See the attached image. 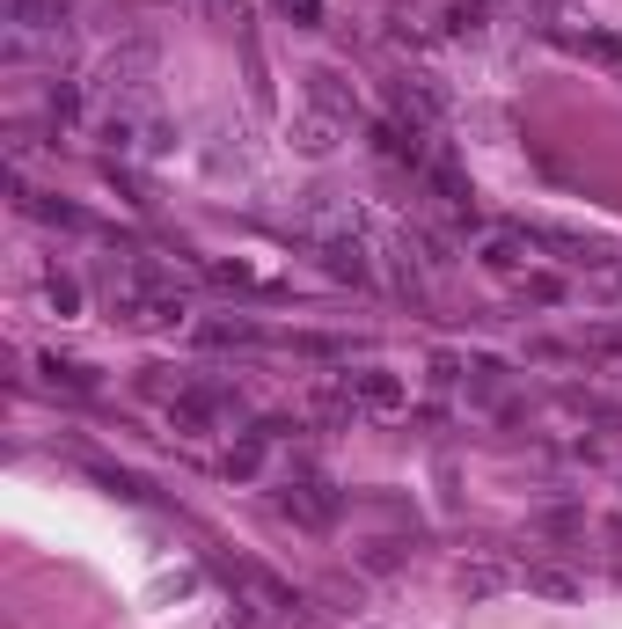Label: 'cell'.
Masks as SVG:
<instances>
[{
  "label": "cell",
  "instance_id": "52a82bcc",
  "mask_svg": "<svg viewBox=\"0 0 622 629\" xmlns=\"http://www.w3.org/2000/svg\"><path fill=\"white\" fill-rule=\"evenodd\" d=\"M44 300H52L59 315H74L81 308V286H74V278H44Z\"/></svg>",
  "mask_w": 622,
  "mask_h": 629
},
{
  "label": "cell",
  "instance_id": "8992f818",
  "mask_svg": "<svg viewBox=\"0 0 622 629\" xmlns=\"http://www.w3.org/2000/svg\"><path fill=\"white\" fill-rule=\"evenodd\" d=\"M44 110H52V125H74V118H81V88H52Z\"/></svg>",
  "mask_w": 622,
  "mask_h": 629
},
{
  "label": "cell",
  "instance_id": "3957f363",
  "mask_svg": "<svg viewBox=\"0 0 622 629\" xmlns=\"http://www.w3.org/2000/svg\"><path fill=\"white\" fill-rule=\"evenodd\" d=\"M374 154L403 161V169H425V125L418 118H381L374 125Z\"/></svg>",
  "mask_w": 622,
  "mask_h": 629
},
{
  "label": "cell",
  "instance_id": "277c9868",
  "mask_svg": "<svg viewBox=\"0 0 622 629\" xmlns=\"http://www.w3.org/2000/svg\"><path fill=\"white\" fill-rule=\"evenodd\" d=\"M476 264L505 278V271H520V264H527V249H520L513 235H491V242H483V256H476Z\"/></svg>",
  "mask_w": 622,
  "mask_h": 629
},
{
  "label": "cell",
  "instance_id": "ba28073f",
  "mask_svg": "<svg viewBox=\"0 0 622 629\" xmlns=\"http://www.w3.org/2000/svg\"><path fill=\"white\" fill-rule=\"evenodd\" d=\"M476 22H483V0H454L447 8V30H476Z\"/></svg>",
  "mask_w": 622,
  "mask_h": 629
},
{
  "label": "cell",
  "instance_id": "6da1fadb",
  "mask_svg": "<svg viewBox=\"0 0 622 629\" xmlns=\"http://www.w3.org/2000/svg\"><path fill=\"white\" fill-rule=\"evenodd\" d=\"M279 512H286L293 527H330L337 520V491H330V483H315V476H301V483H286V491H279Z\"/></svg>",
  "mask_w": 622,
  "mask_h": 629
},
{
  "label": "cell",
  "instance_id": "9c48e42d",
  "mask_svg": "<svg viewBox=\"0 0 622 629\" xmlns=\"http://www.w3.org/2000/svg\"><path fill=\"white\" fill-rule=\"evenodd\" d=\"M279 8L301 22V30H315V22H322V0H279Z\"/></svg>",
  "mask_w": 622,
  "mask_h": 629
},
{
  "label": "cell",
  "instance_id": "7a4b0ae2",
  "mask_svg": "<svg viewBox=\"0 0 622 629\" xmlns=\"http://www.w3.org/2000/svg\"><path fill=\"white\" fill-rule=\"evenodd\" d=\"M344 395H352V410H403L410 388L388 374V366H359V374H344Z\"/></svg>",
  "mask_w": 622,
  "mask_h": 629
},
{
  "label": "cell",
  "instance_id": "5b68a950",
  "mask_svg": "<svg viewBox=\"0 0 622 629\" xmlns=\"http://www.w3.org/2000/svg\"><path fill=\"white\" fill-rule=\"evenodd\" d=\"M44 374H52V388H74V395L96 388V374H88V366H74V359H44Z\"/></svg>",
  "mask_w": 622,
  "mask_h": 629
}]
</instances>
